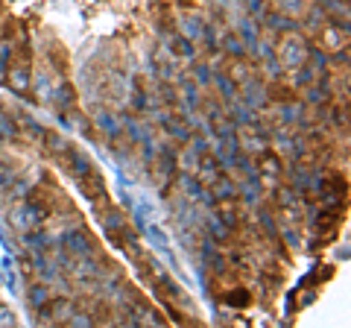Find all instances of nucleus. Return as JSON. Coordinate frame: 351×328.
Returning a JSON list of instances; mask_svg holds the SVG:
<instances>
[{
	"label": "nucleus",
	"mask_w": 351,
	"mask_h": 328,
	"mask_svg": "<svg viewBox=\"0 0 351 328\" xmlns=\"http://www.w3.org/2000/svg\"><path fill=\"white\" fill-rule=\"evenodd\" d=\"M6 220H9V226H12L18 235H24V232H32V229L41 226L44 211L38 209V205H32V202H18L15 209H9Z\"/></svg>",
	"instance_id": "obj_1"
},
{
	"label": "nucleus",
	"mask_w": 351,
	"mask_h": 328,
	"mask_svg": "<svg viewBox=\"0 0 351 328\" xmlns=\"http://www.w3.org/2000/svg\"><path fill=\"white\" fill-rule=\"evenodd\" d=\"M278 62H281V68H287V71H295V68H302V65H307V41L287 32V38L278 45Z\"/></svg>",
	"instance_id": "obj_2"
},
{
	"label": "nucleus",
	"mask_w": 351,
	"mask_h": 328,
	"mask_svg": "<svg viewBox=\"0 0 351 328\" xmlns=\"http://www.w3.org/2000/svg\"><path fill=\"white\" fill-rule=\"evenodd\" d=\"M64 270H68V276H71L76 284H94L97 276H100V267H97V261H94L91 255H76L73 261L68 258Z\"/></svg>",
	"instance_id": "obj_3"
},
{
	"label": "nucleus",
	"mask_w": 351,
	"mask_h": 328,
	"mask_svg": "<svg viewBox=\"0 0 351 328\" xmlns=\"http://www.w3.org/2000/svg\"><path fill=\"white\" fill-rule=\"evenodd\" d=\"M73 311H76V308H73L71 299H53V296H50V302L44 305V308H38L41 320H47V323H68V316H71Z\"/></svg>",
	"instance_id": "obj_4"
},
{
	"label": "nucleus",
	"mask_w": 351,
	"mask_h": 328,
	"mask_svg": "<svg viewBox=\"0 0 351 328\" xmlns=\"http://www.w3.org/2000/svg\"><path fill=\"white\" fill-rule=\"evenodd\" d=\"M182 191L188 196L191 202H205V205H214L211 194H205V185L199 182V176H193V173H182Z\"/></svg>",
	"instance_id": "obj_5"
},
{
	"label": "nucleus",
	"mask_w": 351,
	"mask_h": 328,
	"mask_svg": "<svg viewBox=\"0 0 351 328\" xmlns=\"http://www.w3.org/2000/svg\"><path fill=\"white\" fill-rule=\"evenodd\" d=\"M62 246H64V253H68V255H91V240H88L82 232H80V229H73V232H64L62 237Z\"/></svg>",
	"instance_id": "obj_6"
},
{
	"label": "nucleus",
	"mask_w": 351,
	"mask_h": 328,
	"mask_svg": "<svg viewBox=\"0 0 351 328\" xmlns=\"http://www.w3.org/2000/svg\"><path fill=\"white\" fill-rule=\"evenodd\" d=\"M80 182V191L85 194V200H91V202H97L100 196L106 194V185H103V176L97 170H88L82 179H76Z\"/></svg>",
	"instance_id": "obj_7"
},
{
	"label": "nucleus",
	"mask_w": 351,
	"mask_h": 328,
	"mask_svg": "<svg viewBox=\"0 0 351 328\" xmlns=\"http://www.w3.org/2000/svg\"><path fill=\"white\" fill-rule=\"evenodd\" d=\"M156 117H158V124L167 129V135H173L176 141H182V144H184V141L191 138V129L184 126V120H182V117H173L170 112H158Z\"/></svg>",
	"instance_id": "obj_8"
},
{
	"label": "nucleus",
	"mask_w": 351,
	"mask_h": 328,
	"mask_svg": "<svg viewBox=\"0 0 351 328\" xmlns=\"http://www.w3.org/2000/svg\"><path fill=\"white\" fill-rule=\"evenodd\" d=\"M208 188H211L208 194H211L214 202H223V200L228 202V200H234V196H237V185L228 179V176H223V173H219V176H217L211 185H208Z\"/></svg>",
	"instance_id": "obj_9"
},
{
	"label": "nucleus",
	"mask_w": 351,
	"mask_h": 328,
	"mask_svg": "<svg viewBox=\"0 0 351 328\" xmlns=\"http://www.w3.org/2000/svg\"><path fill=\"white\" fill-rule=\"evenodd\" d=\"M94 124L108 138H120V120H117V115L108 112V108H97V112H94Z\"/></svg>",
	"instance_id": "obj_10"
},
{
	"label": "nucleus",
	"mask_w": 351,
	"mask_h": 328,
	"mask_svg": "<svg viewBox=\"0 0 351 328\" xmlns=\"http://www.w3.org/2000/svg\"><path fill=\"white\" fill-rule=\"evenodd\" d=\"M64 159H68V173H71L73 179H82L88 170H94L91 167V159H88L85 152H80V150H71Z\"/></svg>",
	"instance_id": "obj_11"
},
{
	"label": "nucleus",
	"mask_w": 351,
	"mask_h": 328,
	"mask_svg": "<svg viewBox=\"0 0 351 328\" xmlns=\"http://www.w3.org/2000/svg\"><path fill=\"white\" fill-rule=\"evenodd\" d=\"M9 89H12L15 94H29V89H32V73H29V68H12V73H9Z\"/></svg>",
	"instance_id": "obj_12"
},
{
	"label": "nucleus",
	"mask_w": 351,
	"mask_h": 328,
	"mask_svg": "<svg viewBox=\"0 0 351 328\" xmlns=\"http://www.w3.org/2000/svg\"><path fill=\"white\" fill-rule=\"evenodd\" d=\"M240 89H243V100H246L252 108H261L263 103H267V94H263V85H261L258 80H249V82L240 85Z\"/></svg>",
	"instance_id": "obj_13"
},
{
	"label": "nucleus",
	"mask_w": 351,
	"mask_h": 328,
	"mask_svg": "<svg viewBox=\"0 0 351 328\" xmlns=\"http://www.w3.org/2000/svg\"><path fill=\"white\" fill-rule=\"evenodd\" d=\"M196 176H199L202 185H211L217 176H219V161L214 156H205L202 152V159H199V170H196Z\"/></svg>",
	"instance_id": "obj_14"
},
{
	"label": "nucleus",
	"mask_w": 351,
	"mask_h": 328,
	"mask_svg": "<svg viewBox=\"0 0 351 328\" xmlns=\"http://www.w3.org/2000/svg\"><path fill=\"white\" fill-rule=\"evenodd\" d=\"M132 325H164V320L147 305H135L132 308Z\"/></svg>",
	"instance_id": "obj_15"
},
{
	"label": "nucleus",
	"mask_w": 351,
	"mask_h": 328,
	"mask_svg": "<svg viewBox=\"0 0 351 328\" xmlns=\"http://www.w3.org/2000/svg\"><path fill=\"white\" fill-rule=\"evenodd\" d=\"M263 24H267L272 32H293L295 30V21L284 12H272V15H261Z\"/></svg>",
	"instance_id": "obj_16"
},
{
	"label": "nucleus",
	"mask_w": 351,
	"mask_h": 328,
	"mask_svg": "<svg viewBox=\"0 0 351 328\" xmlns=\"http://www.w3.org/2000/svg\"><path fill=\"white\" fill-rule=\"evenodd\" d=\"M100 223H103L106 232H112V235L126 232V217H123V211H120V209H108Z\"/></svg>",
	"instance_id": "obj_17"
},
{
	"label": "nucleus",
	"mask_w": 351,
	"mask_h": 328,
	"mask_svg": "<svg viewBox=\"0 0 351 328\" xmlns=\"http://www.w3.org/2000/svg\"><path fill=\"white\" fill-rule=\"evenodd\" d=\"M258 176H272V179H278L281 176V161H278V156H269L267 150L261 152V164H258Z\"/></svg>",
	"instance_id": "obj_18"
},
{
	"label": "nucleus",
	"mask_w": 351,
	"mask_h": 328,
	"mask_svg": "<svg viewBox=\"0 0 351 328\" xmlns=\"http://www.w3.org/2000/svg\"><path fill=\"white\" fill-rule=\"evenodd\" d=\"M44 144H47V150L53 152V156H59V159H64V156H68V152L73 150L71 141L62 138V135H56V132H44Z\"/></svg>",
	"instance_id": "obj_19"
},
{
	"label": "nucleus",
	"mask_w": 351,
	"mask_h": 328,
	"mask_svg": "<svg viewBox=\"0 0 351 328\" xmlns=\"http://www.w3.org/2000/svg\"><path fill=\"white\" fill-rule=\"evenodd\" d=\"M50 296H53V293H50V288H47V281H38V284H32V288H29V308H44V305H47L50 302Z\"/></svg>",
	"instance_id": "obj_20"
},
{
	"label": "nucleus",
	"mask_w": 351,
	"mask_h": 328,
	"mask_svg": "<svg viewBox=\"0 0 351 328\" xmlns=\"http://www.w3.org/2000/svg\"><path fill=\"white\" fill-rule=\"evenodd\" d=\"M237 32H240V41H243L246 47L255 45L258 36H261V32H258V24H255L252 18H240V21H237Z\"/></svg>",
	"instance_id": "obj_21"
},
{
	"label": "nucleus",
	"mask_w": 351,
	"mask_h": 328,
	"mask_svg": "<svg viewBox=\"0 0 351 328\" xmlns=\"http://www.w3.org/2000/svg\"><path fill=\"white\" fill-rule=\"evenodd\" d=\"M240 147L246 150V156H261V152L269 147V141L263 135H258V132H246V138L240 141Z\"/></svg>",
	"instance_id": "obj_22"
},
{
	"label": "nucleus",
	"mask_w": 351,
	"mask_h": 328,
	"mask_svg": "<svg viewBox=\"0 0 351 328\" xmlns=\"http://www.w3.org/2000/svg\"><path fill=\"white\" fill-rule=\"evenodd\" d=\"M211 85L217 89L219 97H226V100H232V97L237 94V85L228 80V73H226V76H223V73H211Z\"/></svg>",
	"instance_id": "obj_23"
},
{
	"label": "nucleus",
	"mask_w": 351,
	"mask_h": 328,
	"mask_svg": "<svg viewBox=\"0 0 351 328\" xmlns=\"http://www.w3.org/2000/svg\"><path fill=\"white\" fill-rule=\"evenodd\" d=\"M199 159H202V152L199 150H193V147H188L179 156V167H182V173H193L196 176V170H199Z\"/></svg>",
	"instance_id": "obj_24"
},
{
	"label": "nucleus",
	"mask_w": 351,
	"mask_h": 328,
	"mask_svg": "<svg viewBox=\"0 0 351 328\" xmlns=\"http://www.w3.org/2000/svg\"><path fill=\"white\" fill-rule=\"evenodd\" d=\"M167 47H170L173 53H179V56H184V59H191L193 53H196L188 36H167Z\"/></svg>",
	"instance_id": "obj_25"
},
{
	"label": "nucleus",
	"mask_w": 351,
	"mask_h": 328,
	"mask_svg": "<svg viewBox=\"0 0 351 328\" xmlns=\"http://www.w3.org/2000/svg\"><path fill=\"white\" fill-rule=\"evenodd\" d=\"M278 112H281V124L293 126V124H299V120L304 117V106L302 103H284Z\"/></svg>",
	"instance_id": "obj_26"
},
{
	"label": "nucleus",
	"mask_w": 351,
	"mask_h": 328,
	"mask_svg": "<svg viewBox=\"0 0 351 328\" xmlns=\"http://www.w3.org/2000/svg\"><path fill=\"white\" fill-rule=\"evenodd\" d=\"M237 194H243V200H246L249 205H255V202L261 200V182H258V176H249V179L237 188Z\"/></svg>",
	"instance_id": "obj_27"
},
{
	"label": "nucleus",
	"mask_w": 351,
	"mask_h": 328,
	"mask_svg": "<svg viewBox=\"0 0 351 328\" xmlns=\"http://www.w3.org/2000/svg\"><path fill=\"white\" fill-rule=\"evenodd\" d=\"M53 100H56V106L62 108V112H68V108L73 106V89H71L68 82L56 85V89H53Z\"/></svg>",
	"instance_id": "obj_28"
},
{
	"label": "nucleus",
	"mask_w": 351,
	"mask_h": 328,
	"mask_svg": "<svg viewBox=\"0 0 351 328\" xmlns=\"http://www.w3.org/2000/svg\"><path fill=\"white\" fill-rule=\"evenodd\" d=\"M205 229L211 232V240H226V237H228V226H226L223 220H219L217 214L208 217V220H205Z\"/></svg>",
	"instance_id": "obj_29"
},
{
	"label": "nucleus",
	"mask_w": 351,
	"mask_h": 328,
	"mask_svg": "<svg viewBox=\"0 0 351 328\" xmlns=\"http://www.w3.org/2000/svg\"><path fill=\"white\" fill-rule=\"evenodd\" d=\"M182 36H188L191 41H199L202 38V30H205V24H202V21L199 18H184L182 21Z\"/></svg>",
	"instance_id": "obj_30"
},
{
	"label": "nucleus",
	"mask_w": 351,
	"mask_h": 328,
	"mask_svg": "<svg viewBox=\"0 0 351 328\" xmlns=\"http://www.w3.org/2000/svg\"><path fill=\"white\" fill-rule=\"evenodd\" d=\"M228 80H232V82L237 85V89H240L243 82H249V80H252V73H249V68H246L243 62H234L232 68H228Z\"/></svg>",
	"instance_id": "obj_31"
},
{
	"label": "nucleus",
	"mask_w": 351,
	"mask_h": 328,
	"mask_svg": "<svg viewBox=\"0 0 351 328\" xmlns=\"http://www.w3.org/2000/svg\"><path fill=\"white\" fill-rule=\"evenodd\" d=\"M223 47H226L228 56H234V59H240V56L246 53V45L240 41V36H226V38H223Z\"/></svg>",
	"instance_id": "obj_32"
},
{
	"label": "nucleus",
	"mask_w": 351,
	"mask_h": 328,
	"mask_svg": "<svg viewBox=\"0 0 351 328\" xmlns=\"http://www.w3.org/2000/svg\"><path fill=\"white\" fill-rule=\"evenodd\" d=\"M191 80L199 85H211V68L208 65H193L191 68Z\"/></svg>",
	"instance_id": "obj_33"
},
{
	"label": "nucleus",
	"mask_w": 351,
	"mask_h": 328,
	"mask_svg": "<svg viewBox=\"0 0 351 328\" xmlns=\"http://www.w3.org/2000/svg\"><path fill=\"white\" fill-rule=\"evenodd\" d=\"M307 100L316 103V106H322V103L328 100V89H325V82H322V85H311V89H307Z\"/></svg>",
	"instance_id": "obj_34"
},
{
	"label": "nucleus",
	"mask_w": 351,
	"mask_h": 328,
	"mask_svg": "<svg viewBox=\"0 0 351 328\" xmlns=\"http://www.w3.org/2000/svg\"><path fill=\"white\" fill-rule=\"evenodd\" d=\"M313 68H307V65H302V68H295L293 71V85H307V82H311L313 80Z\"/></svg>",
	"instance_id": "obj_35"
},
{
	"label": "nucleus",
	"mask_w": 351,
	"mask_h": 328,
	"mask_svg": "<svg viewBox=\"0 0 351 328\" xmlns=\"http://www.w3.org/2000/svg\"><path fill=\"white\" fill-rule=\"evenodd\" d=\"M68 323H71L73 328H88V325H94V316H91V314H80V311H73V314L68 316Z\"/></svg>",
	"instance_id": "obj_36"
},
{
	"label": "nucleus",
	"mask_w": 351,
	"mask_h": 328,
	"mask_svg": "<svg viewBox=\"0 0 351 328\" xmlns=\"http://www.w3.org/2000/svg\"><path fill=\"white\" fill-rule=\"evenodd\" d=\"M302 0H281V12L284 15H290V18H295V15H302Z\"/></svg>",
	"instance_id": "obj_37"
},
{
	"label": "nucleus",
	"mask_w": 351,
	"mask_h": 328,
	"mask_svg": "<svg viewBox=\"0 0 351 328\" xmlns=\"http://www.w3.org/2000/svg\"><path fill=\"white\" fill-rule=\"evenodd\" d=\"M147 235H149V240L156 244L158 249H167V237L161 235V229H156V226H147Z\"/></svg>",
	"instance_id": "obj_38"
},
{
	"label": "nucleus",
	"mask_w": 351,
	"mask_h": 328,
	"mask_svg": "<svg viewBox=\"0 0 351 328\" xmlns=\"http://www.w3.org/2000/svg\"><path fill=\"white\" fill-rule=\"evenodd\" d=\"M161 100L167 106H179V94H173V85H167V82L161 85Z\"/></svg>",
	"instance_id": "obj_39"
},
{
	"label": "nucleus",
	"mask_w": 351,
	"mask_h": 328,
	"mask_svg": "<svg viewBox=\"0 0 351 328\" xmlns=\"http://www.w3.org/2000/svg\"><path fill=\"white\" fill-rule=\"evenodd\" d=\"M263 65H267V73L272 76V80H278V76H281V62L276 56H267V59H263Z\"/></svg>",
	"instance_id": "obj_40"
},
{
	"label": "nucleus",
	"mask_w": 351,
	"mask_h": 328,
	"mask_svg": "<svg viewBox=\"0 0 351 328\" xmlns=\"http://www.w3.org/2000/svg\"><path fill=\"white\" fill-rule=\"evenodd\" d=\"M36 85H38V97L41 100H50L53 91H50V82H47V76H36Z\"/></svg>",
	"instance_id": "obj_41"
},
{
	"label": "nucleus",
	"mask_w": 351,
	"mask_h": 328,
	"mask_svg": "<svg viewBox=\"0 0 351 328\" xmlns=\"http://www.w3.org/2000/svg\"><path fill=\"white\" fill-rule=\"evenodd\" d=\"M9 325H15V314H12V308L0 305V328H9Z\"/></svg>",
	"instance_id": "obj_42"
},
{
	"label": "nucleus",
	"mask_w": 351,
	"mask_h": 328,
	"mask_svg": "<svg viewBox=\"0 0 351 328\" xmlns=\"http://www.w3.org/2000/svg\"><path fill=\"white\" fill-rule=\"evenodd\" d=\"M246 9L252 15H263V0H246Z\"/></svg>",
	"instance_id": "obj_43"
},
{
	"label": "nucleus",
	"mask_w": 351,
	"mask_h": 328,
	"mask_svg": "<svg viewBox=\"0 0 351 328\" xmlns=\"http://www.w3.org/2000/svg\"><path fill=\"white\" fill-rule=\"evenodd\" d=\"M228 299H232V305H234V308H240V305H246V302H249V296H246V293H243V290H237V293H232V296H228Z\"/></svg>",
	"instance_id": "obj_44"
},
{
	"label": "nucleus",
	"mask_w": 351,
	"mask_h": 328,
	"mask_svg": "<svg viewBox=\"0 0 351 328\" xmlns=\"http://www.w3.org/2000/svg\"><path fill=\"white\" fill-rule=\"evenodd\" d=\"M284 237H287V244H293V246H295V244H299V237H295V235L290 232V229H287V235H284Z\"/></svg>",
	"instance_id": "obj_45"
},
{
	"label": "nucleus",
	"mask_w": 351,
	"mask_h": 328,
	"mask_svg": "<svg viewBox=\"0 0 351 328\" xmlns=\"http://www.w3.org/2000/svg\"><path fill=\"white\" fill-rule=\"evenodd\" d=\"M0 117H3V103H0Z\"/></svg>",
	"instance_id": "obj_46"
}]
</instances>
